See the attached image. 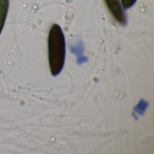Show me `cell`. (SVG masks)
I'll list each match as a JSON object with an SVG mask.
<instances>
[{
	"label": "cell",
	"instance_id": "cell-3",
	"mask_svg": "<svg viewBox=\"0 0 154 154\" xmlns=\"http://www.w3.org/2000/svg\"><path fill=\"white\" fill-rule=\"evenodd\" d=\"M9 7V0H0V35L5 25Z\"/></svg>",
	"mask_w": 154,
	"mask_h": 154
},
{
	"label": "cell",
	"instance_id": "cell-1",
	"mask_svg": "<svg viewBox=\"0 0 154 154\" xmlns=\"http://www.w3.org/2000/svg\"><path fill=\"white\" fill-rule=\"evenodd\" d=\"M48 53L51 74L56 76L62 72L66 56V42L61 27L54 24L49 30L48 37Z\"/></svg>",
	"mask_w": 154,
	"mask_h": 154
},
{
	"label": "cell",
	"instance_id": "cell-2",
	"mask_svg": "<svg viewBox=\"0 0 154 154\" xmlns=\"http://www.w3.org/2000/svg\"><path fill=\"white\" fill-rule=\"evenodd\" d=\"M105 4L112 17L122 26H126L127 17L119 0H104Z\"/></svg>",
	"mask_w": 154,
	"mask_h": 154
},
{
	"label": "cell",
	"instance_id": "cell-4",
	"mask_svg": "<svg viewBox=\"0 0 154 154\" xmlns=\"http://www.w3.org/2000/svg\"><path fill=\"white\" fill-rule=\"evenodd\" d=\"M137 0H121L122 5L124 9L130 8L135 4Z\"/></svg>",
	"mask_w": 154,
	"mask_h": 154
}]
</instances>
